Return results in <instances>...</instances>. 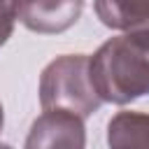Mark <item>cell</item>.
Masks as SVG:
<instances>
[{
	"label": "cell",
	"mask_w": 149,
	"mask_h": 149,
	"mask_svg": "<svg viewBox=\"0 0 149 149\" xmlns=\"http://www.w3.org/2000/svg\"><path fill=\"white\" fill-rule=\"evenodd\" d=\"M84 12V0H16V21L37 35L70 30Z\"/></svg>",
	"instance_id": "obj_4"
},
{
	"label": "cell",
	"mask_w": 149,
	"mask_h": 149,
	"mask_svg": "<svg viewBox=\"0 0 149 149\" xmlns=\"http://www.w3.org/2000/svg\"><path fill=\"white\" fill-rule=\"evenodd\" d=\"M16 23V0H0V47L12 37Z\"/></svg>",
	"instance_id": "obj_7"
},
{
	"label": "cell",
	"mask_w": 149,
	"mask_h": 149,
	"mask_svg": "<svg viewBox=\"0 0 149 149\" xmlns=\"http://www.w3.org/2000/svg\"><path fill=\"white\" fill-rule=\"evenodd\" d=\"M2 126H5V109H2V102H0V133H2Z\"/></svg>",
	"instance_id": "obj_8"
},
{
	"label": "cell",
	"mask_w": 149,
	"mask_h": 149,
	"mask_svg": "<svg viewBox=\"0 0 149 149\" xmlns=\"http://www.w3.org/2000/svg\"><path fill=\"white\" fill-rule=\"evenodd\" d=\"M88 58V54H63L42 70L37 88L42 109H63L81 119L100 109L102 100L93 88Z\"/></svg>",
	"instance_id": "obj_2"
},
{
	"label": "cell",
	"mask_w": 149,
	"mask_h": 149,
	"mask_svg": "<svg viewBox=\"0 0 149 149\" xmlns=\"http://www.w3.org/2000/svg\"><path fill=\"white\" fill-rule=\"evenodd\" d=\"M0 149H14V147H9V144H2V142H0Z\"/></svg>",
	"instance_id": "obj_9"
},
{
	"label": "cell",
	"mask_w": 149,
	"mask_h": 149,
	"mask_svg": "<svg viewBox=\"0 0 149 149\" xmlns=\"http://www.w3.org/2000/svg\"><path fill=\"white\" fill-rule=\"evenodd\" d=\"M23 149H86L84 119L63 109H42L30 123Z\"/></svg>",
	"instance_id": "obj_3"
},
{
	"label": "cell",
	"mask_w": 149,
	"mask_h": 149,
	"mask_svg": "<svg viewBox=\"0 0 149 149\" xmlns=\"http://www.w3.org/2000/svg\"><path fill=\"white\" fill-rule=\"evenodd\" d=\"M88 72L102 102L128 105L149 95V30L142 26L102 42L88 58Z\"/></svg>",
	"instance_id": "obj_1"
},
{
	"label": "cell",
	"mask_w": 149,
	"mask_h": 149,
	"mask_svg": "<svg viewBox=\"0 0 149 149\" xmlns=\"http://www.w3.org/2000/svg\"><path fill=\"white\" fill-rule=\"evenodd\" d=\"M95 16L112 30H137L149 23V0H95Z\"/></svg>",
	"instance_id": "obj_6"
},
{
	"label": "cell",
	"mask_w": 149,
	"mask_h": 149,
	"mask_svg": "<svg viewBox=\"0 0 149 149\" xmlns=\"http://www.w3.org/2000/svg\"><path fill=\"white\" fill-rule=\"evenodd\" d=\"M109 149H149V112L121 109L107 121Z\"/></svg>",
	"instance_id": "obj_5"
}]
</instances>
